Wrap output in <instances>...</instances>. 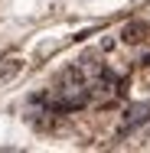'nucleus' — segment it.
I'll return each instance as SVG.
<instances>
[{"label": "nucleus", "instance_id": "nucleus-1", "mask_svg": "<svg viewBox=\"0 0 150 153\" xmlns=\"http://www.w3.org/2000/svg\"><path fill=\"white\" fill-rule=\"evenodd\" d=\"M144 121H150V101L147 104H134V108L127 111V121L121 124V134H131L137 124H144Z\"/></svg>", "mask_w": 150, "mask_h": 153}, {"label": "nucleus", "instance_id": "nucleus-2", "mask_svg": "<svg viewBox=\"0 0 150 153\" xmlns=\"http://www.w3.org/2000/svg\"><path fill=\"white\" fill-rule=\"evenodd\" d=\"M20 68H23V62H20V59H3V62H0V85H3V82H10Z\"/></svg>", "mask_w": 150, "mask_h": 153}, {"label": "nucleus", "instance_id": "nucleus-3", "mask_svg": "<svg viewBox=\"0 0 150 153\" xmlns=\"http://www.w3.org/2000/svg\"><path fill=\"white\" fill-rule=\"evenodd\" d=\"M144 33H147L144 23H131V26L124 30V39H127V42H140V39H144Z\"/></svg>", "mask_w": 150, "mask_h": 153}, {"label": "nucleus", "instance_id": "nucleus-4", "mask_svg": "<svg viewBox=\"0 0 150 153\" xmlns=\"http://www.w3.org/2000/svg\"><path fill=\"white\" fill-rule=\"evenodd\" d=\"M144 65H150V52H147V56H144Z\"/></svg>", "mask_w": 150, "mask_h": 153}]
</instances>
